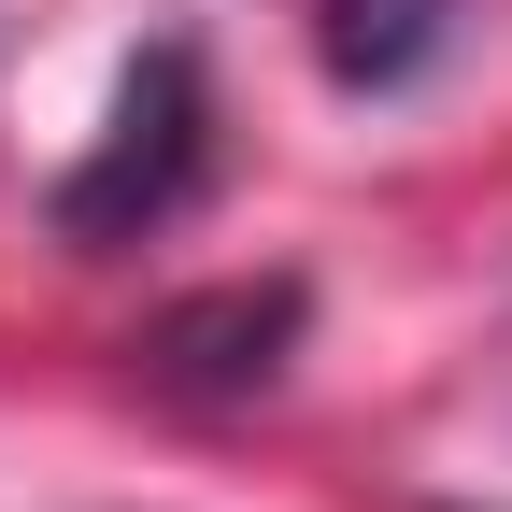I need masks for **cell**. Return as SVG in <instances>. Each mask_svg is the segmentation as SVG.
<instances>
[{
  "mask_svg": "<svg viewBox=\"0 0 512 512\" xmlns=\"http://www.w3.org/2000/svg\"><path fill=\"white\" fill-rule=\"evenodd\" d=\"M200 171H214V86H200L185 43H143L128 86H114L100 157L57 185V228H72L86 256H100V242H143V228H171L185 200H200Z\"/></svg>",
  "mask_w": 512,
  "mask_h": 512,
  "instance_id": "cell-1",
  "label": "cell"
},
{
  "mask_svg": "<svg viewBox=\"0 0 512 512\" xmlns=\"http://www.w3.org/2000/svg\"><path fill=\"white\" fill-rule=\"evenodd\" d=\"M299 285L271 271V285H214V299H171L157 328H143V370L157 384H185V399H256V384L285 370V342H299Z\"/></svg>",
  "mask_w": 512,
  "mask_h": 512,
  "instance_id": "cell-2",
  "label": "cell"
},
{
  "mask_svg": "<svg viewBox=\"0 0 512 512\" xmlns=\"http://www.w3.org/2000/svg\"><path fill=\"white\" fill-rule=\"evenodd\" d=\"M313 43H328V86H356V100H384V86H413L441 43H456V15L470 0H313Z\"/></svg>",
  "mask_w": 512,
  "mask_h": 512,
  "instance_id": "cell-3",
  "label": "cell"
}]
</instances>
